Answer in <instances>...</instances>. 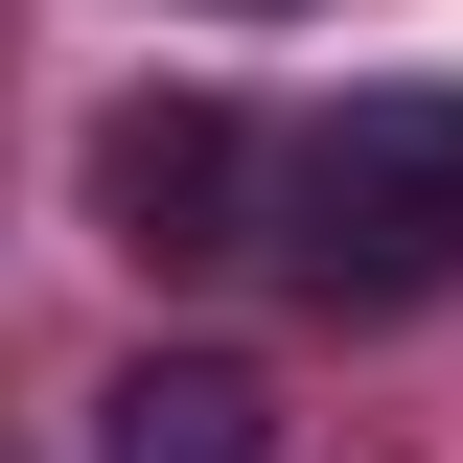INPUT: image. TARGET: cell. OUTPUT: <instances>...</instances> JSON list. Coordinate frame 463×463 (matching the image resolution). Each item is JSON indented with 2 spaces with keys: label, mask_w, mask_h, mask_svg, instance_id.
<instances>
[{
  "label": "cell",
  "mask_w": 463,
  "mask_h": 463,
  "mask_svg": "<svg viewBox=\"0 0 463 463\" xmlns=\"http://www.w3.org/2000/svg\"><path fill=\"white\" fill-rule=\"evenodd\" d=\"M232 209H255V116H232V93H116L93 116V232L139 255V279L232 255Z\"/></svg>",
  "instance_id": "cell-2"
},
{
  "label": "cell",
  "mask_w": 463,
  "mask_h": 463,
  "mask_svg": "<svg viewBox=\"0 0 463 463\" xmlns=\"http://www.w3.org/2000/svg\"><path fill=\"white\" fill-rule=\"evenodd\" d=\"M279 255H301V301H347V325L440 301L463 279V93H347L325 139H301V185H279Z\"/></svg>",
  "instance_id": "cell-1"
},
{
  "label": "cell",
  "mask_w": 463,
  "mask_h": 463,
  "mask_svg": "<svg viewBox=\"0 0 463 463\" xmlns=\"http://www.w3.org/2000/svg\"><path fill=\"white\" fill-rule=\"evenodd\" d=\"M93 463H279V394H255L232 347H139L93 394Z\"/></svg>",
  "instance_id": "cell-3"
}]
</instances>
